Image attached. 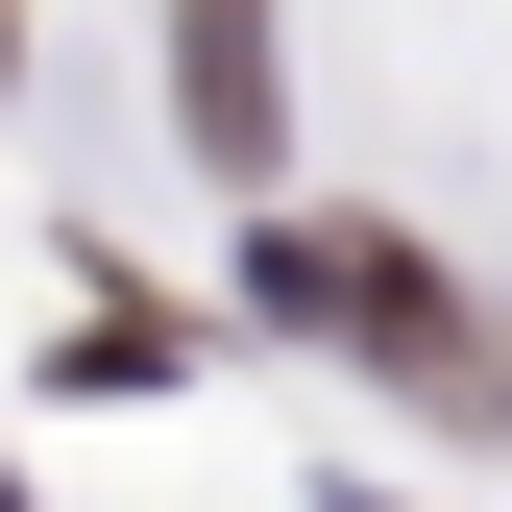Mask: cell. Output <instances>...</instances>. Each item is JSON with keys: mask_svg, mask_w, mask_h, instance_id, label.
Here are the masks:
<instances>
[{"mask_svg": "<svg viewBox=\"0 0 512 512\" xmlns=\"http://www.w3.org/2000/svg\"><path fill=\"white\" fill-rule=\"evenodd\" d=\"M269 317H293V342H366V391H439V415L512 366L488 317L439 293L415 244H391V220H269Z\"/></svg>", "mask_w": 512, "mask_h": 512, "instance_id": "1", "label": "cell"}, {"mask_svg": "<svg viewBox=\"0 0 512 512\" xmlns=\"http://www.w3.org/2000/svg\"><path fill=\"white\" fill-rule=\"evenodd\" d=\"M171 98H196V171L269 196L293 171V74H269V0H171Z\"/></svg>", "mask_w": 512, "mask_h": 512, "instance_id": "2", "label": "cell"}]
</instances>
